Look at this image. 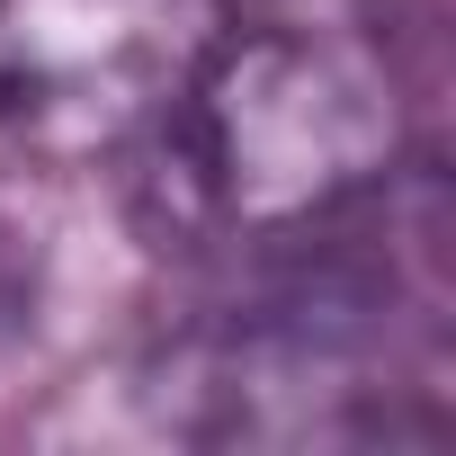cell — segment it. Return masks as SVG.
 I'll use <instances>...</instances> for the list:
<instances>
[{"mask_svg": "<svg viewBox=\"0 0 456 456\" xmlns=\"http://www.w3.org/2000/svg\"><path fill=\"white\" fill-rule=\"evenodd\" d=\"M134 161H152L170 233L251 251L394 188L403 81L340 28H233Z\"/></svg>", "mask_w": 456, "mask_h": 456, "instance_id": "cell-1", "label": "cell"}, {"mask_svg": "<svg viewBox=\"0 0 456 456\" xmlns=\"http://www.w3.org/2000/svg\"><path fill=\"white\" fill-rule=\"evenodd\" d=\"M224 37L233 0H0V143L37 170L134 161Z\"/></svg>", "mask_w": 456, "mask_h": 456, "instance_id": "cell-2", "label": "cell"}]
</instances>
